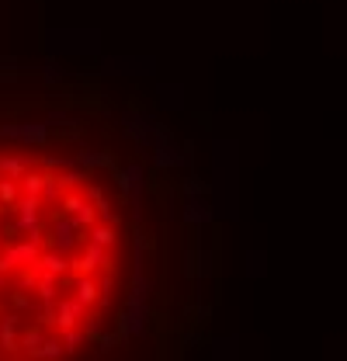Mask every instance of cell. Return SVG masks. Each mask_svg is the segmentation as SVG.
<instances>
[{
	"label": "cell",
	"instance_id": "2",
	"mask_svg": "<svg viewBox=\"0 0 347 361\" xmlns=\"http://www.w3.org/2000/svg\"><path fill=\"white\" fill-rule=\"evenodd\" d=\"M3 3H7V0H0V14H3Z\"/></svg>",
	"mask_w": 347,
	"mask_h": 361
},
{
	"label": "cell",
	"instance_id": "1",
	"mask_svg": "<svg viewBox=\"0 0 347 361\" xmlns=\"http://www.w3.org/2000/svg\"><path fill=\"white\" fill-rule=\"evenodd\" d=\"M187 146L90 77L0 80V361L171 358L208 320Z\"/></svg>",
	"mask_w": 347,
	"mask_h": 361
}]
</instances>
